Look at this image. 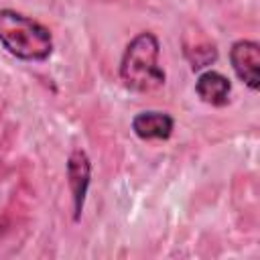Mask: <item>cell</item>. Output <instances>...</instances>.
<instances>
[{"label": "cell", "instance_id": "cell-5", "mask_svg": "<svg viewBox=\"0 0 260 260\" xmlns=\"http://www.w3.org/2000/svg\"><path fill=\"white\" fill-rule=\"evenodd\" d=\"M173 128L175 120L167 112L144 110L132 118V132L140 140H167L171 138Z\"/></svg>", "mask_w": 260, "mask_h": 260}, {"label": "cell", "instance_id": "cell-2", "mask_svg": "<svg viewBox=\"0 0 260 260\" xmlns=\"http://www.w3.org/2000/svg\"><path fill=\"white\" fill-rule=\"evenodd\" d=\"M0 45L20 61H47L53 53V35L39 20L0 8Z\"/></svg>", "mask_w": 260, "mask_h": 260}, {"label": "cell", "instance_id": "cell-3", "mask_svg": "<svg viewBox=\"0 0 260 260\" xmlns=\"http://www.w3.org/2000/svg\"><path fill=\"white\" fill-rule=\"evenodd\" d=\"M67 183L73 199V219L79 221L85 207L87 189L91 183V160L87 152L81 148H75L67 158Z\"/></svg>", "mask_w": 260, "mask_h": 260}, {"label": "cell", "instance_id": "cell-6", "mask_svg": "<svg viewBox=\"0 0 260 260\" xmlns=\"http://www.w3.org/2000/svg\"><path fill=\"white\" fill-rule=\"evenodd\" d=\"M195 93L199 95V100L203 104L221 108V106H225L230 102L232 81L223 73L213 71V69H207V71H203L197 77V81H195Z\"/></svg>", "mask_w": 260, "mask_h": 260}, {"label": "cell", "instance_id": "cell-1", "mask_svg": "<svg viewBox=\"0 0 260 260\" xmlns=\"http://www.w3.org/2000/svg\"><path fill=\"white\" fill-rule=\"evenodd\" d=\"M160 43L154 32H138L124 49L120 59V79L136 93H148L165 85L167 73L158 65Z\"/></svg>", "mask_w": 260, "mask_h": 260}, {"label": "cell", "instance_id": "cell-4", "mask_svg": "<svg viewBox=\"0 0 260 260\" xmlns=\"http://www.w3.org/2000/svg\"><path fill=\"white\" fill-rule=\"evenodd\" d=\"M230 63L234 73L252 91L260 87V45L256 41L240 39L230 49Z\"/></svg>", "mask_w": 260, "mask_h": 260}]
</instances>
